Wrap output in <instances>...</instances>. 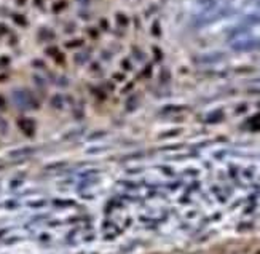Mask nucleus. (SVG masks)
Instances as JSON below:
<instances>
[{
  "label": "nucleus",
  "mask_w": 260,
  "mask_h": 254,
  "mask_svg": "<svg viewBox=\"0 0 260 254\" xmlns=\"http://www.w3.org/2000/svg\"><path fill=\"white\" fill-rule=\"evenodd\" d=\"M13 19H14V23H18L19 26H27V21H26V18L23 15H13Z\"/></svg>",
  "instance_id": "nucleus-12"
},
{
  "label": "nucleus",
  "mask_w": 260,
  "mask_h": 254,
  "mask_svg": "<svg viewBox=\"0 0 260 254\" xmlns=\"http://www.w3.org/2000/svg\"><path fill=\"white\" fill-rule=\"evenodd\" d=\"M153 34H155V35H158V34H160V32H158V23H155V24H153Z\"/></svg>",
  "instance_id": "nucleus-18"
},
{
  "label": "nucleus",
  "mask_w": 260,
  "mask_h": 254,
  "mask_svg": "<svg viewBox=\"0 0 260 254\" xmlns=\"http://www.w3.org/2000/svg\"><path fill=\"white\" fill-rule=\"evenodd\" d=\"M45 53L48 54V56H53V58L56 59L58 62H61V64L64 62V54L59 53V48H56V46H50V48H46Z\"/></svg>",
  "instance_id": "nucleus-4"
},
{
  "label": "nucleus",
  "mask_w": 260,
  "mask_h": 254,
  "mask_svg": "<svg viewBox=\"0 0 260 254\" xmlns=\"http://www.w3.org/2000/svg\"><path fill=\"white\" fill-rule=\"evenodd\" d=\"M24 2H26V0H18V5H23Z\"/></svg>",
  "instance_id": "nucleus-24"
},
{
  "label": "nucleus",
  "mask_w": 260,
  "mask_h": 254,
  "mask_svg": "<svg viewBox=\"0 0 260 254\" xmlns=\"http://www.w3.org/2000/svg\"><path fill=\"white\" fill-rule=\"evenodd\" d=\"M0 131H2V133H6V123L2 118H0Z\"/></svg>",
  "instance_id": "nucleus-16"
},
{
  "label": "nucleus",
  "mask_w": 260,
  "mask_h": 254,
  "mask_svg": "<svg viewBox=\"0 0 260 254\" xmlns=\"http://www.w3.org/2000/svg\"><path fill=\"white\" fill-rule=\"evenodd\" d=\"M0 109H2V110L5 109V99H3L2 96H0Z\"/></svg>",
  "instance_id": "nucleus-21"
},
{
  "label": "nucleus",
  "mask_w": 260,
  "mask_h": 254,
  "mask_svg": "<svg viewBox=\"0 0 260 254\" xmlns=\"http://www.w3.org/2000/svg\"><path fill=\"white\" fill-rule=\"evenodd\" d=\"M88 32H89V35L93 37V39H96V37L99 35V31H97V29H94V27H89Z\"/></svg>",
  "instance_id": "nucleus-15"
},
{
  "label": "nucleus",
  "mask_w": 260,
  "mask_h": 254,
  "mask_svg": "<svg viewBox=\"0 0 260 254\" xmlns=\"http://www.w3.org/2000/svg\"><path fill=\"white\" fill-rule=\"evenodd\" d=\"M39 37H40V40H53L54 37V32L51 31V29H46V27H42V29L39 31Z\"/></svg>",
  "instance_id": "nucleus-5"
},
{
  "label": "nucleus",
  "mask_w": 260,
  "mask_h": 254,
  "mask_svg": "<svg viewBox=\"0 0 260 254\" xmlns=\"http://www.w3.org/2000/svg\"><path fill=\"white\" fill-rule=\"evenodd\" d=\"M66 6H67V2H66V0H61V2H56V3L53 5V11H54V13H59V11L64 10Z\"/></svg>",
  "instance_id": "nucleus-10"
},
{
  "label": "nucleus",
  "mask_w": 260,
  "mask_h": 254,
  "mask_svg": "<svg viewBox=\"0 0 260 254\" xmlns=\"http://www.w3.org/2000/svg\"><path fill=\"white\" fill-rule=\"evenodd\" d=\"M51 106H53L54 109H62V106H64L62 96H61V95H54V96L51 98Z\"/></svg>",
  "instance_id": "nucleus-8"
},
{
  "label": "nucleus",
  "mask_w": 260,
  "mask_h": 254,
  "mask_svg": "<svg viewBox=\"0 0 260 254\" xmlns=\"http://www.w3.org/2000/svg\"><path fill=\"white\" fill-rule=\"evenodd\" d=\"M101 27H102V29H107V27H109V26H107V21H105V19H101Z\"/></svg>",
  "instance_id": "nucleus-20"
},
{
  "label": "nucleus",
  "mask_w": 260,
  "mask_h": 254,
  "mask_svg": "<svg viewBox=\"0 0 260 254\" xmlns=\"http://www.w3.org/2000/svg\"><path fill=\"white\" fill-rule=\"evenodd\" d=\"M45 205V201H39V203H31V206H42Z\"/></svg>",
  "instance_id": "nucleus-22"
},
{
  "label": "nucleus",
  "mask_w": 260,
  "mask_h": 254,
  "mask_svg": "<svg viewBox=\"0 0 260 254\" xmlns=\"http://www.w3.org/2000/svg\"><path fill=\"white\" fill-rule=\"evenodd\" d=\"M88 59H89V51H81V53H77L75 54V62L77 64H85V62H88Z\"/></svg>",
  "instance_id": "nucleus-7"
},
{
  "label": "nucleus",
  "mask_w": 260,
  "mask_h": 254,
  "mask_svg": "<svg viewBox=\"0 0 260 254\" xmlns=\"http://www.w3.org/2000/svg\"><path fill=\"white\" fill-rule=\"evenodd\" d=\"M85 42L81 39H77V40H70V42H66V48H78V46H83Z\"/></svg>",
  "instance_id": "nucleus-9"
},
{
  "label": "nucleus",
  "mask_w": 260,
  "mask_h": 254,
  "mask_svg": "<svg viewBox=\"0 0 260 254\" xmlns=\"http://www.w3.org/2000/svg\"><path fill=\"white\" fill-rule=\"evenodd\" d=\"M83 128H80V129H75V131H70V133H67V136H64V139H70V138H77V136H80V133H83Z\"/></svg>",
  "instance_id": "nucleus-13"
},
{
  "label": "nucleus",
  "mask_w": 260,
  "mask_h": 254,
  "mask_svg": "<svg viewBox=\"0 0 260 254\" xmlns=\"http://www.w3.org/2000/svg\"><path fill=\"white\" fill-rule=\"evenodd\" d=\"M18 128H19L26 136H34V133H35V121L32 118H19L18 120Z\"/></svg>",
  "instance_id": "nucleus-2"
},
{
  "label": "nucleus",
  "mask_w": 260,
  "mask_h": 254,
  "mask_svg": "<svg viewBox=\"0 0 260 254\" xmlns=\"http://www.w3.org/2000/svg\"><path fill=\"white\" fill-rule=\"evenodd\" d=\"M115 80H125V75L123 74H115Z\"/></svg>",
  "instance_id": "nucleus-19"
},
{
  "label": "nucleus",
  "mask_w": 260,
  "mask_h": 254,
  "mask_svg": "<svg viewBox=\"0 0 260 254\" xmlns=\"http://www.w3.org/2000/svg\"><path fill=\"white\" fill-rule=\"evenodd\" d=\"M35 5L37 6H42V0H35Z\"/></svg>",
  "instance_id": "nucleus-23"
},
{
  "label": "nucleus",
  "mask_w": 260,
  "mask_h": 254,
  "mask_svg": "<svg viewBox=\"0 0 260 254\" xmlns=\"http://www.w3.org/2000/svg\"><path fill=\"white\" fill-rule=\"evenodd\" d=\"M54 205H73V201H54Z\"/></svg>",
  "instance_id": "nucleus-17"
},
{
  "label": "nucleus",
  "mask_w": 260,
  "mask_h": 254,
  "mask_svg": "<svg viewBox=\"0 0 260 254\" xmlns=\"http://www.w3.org/2000/svg\"><path fill=\"white\" fill-rule=\"evenodd\" d=\"M11 99L14 102V106L19 110H31V109H39V101L35 99V96L31 91L18 88L11 91Z\"/></svg>",
  "instance_id": "nucleus-1"
},
{
  "label": "nucleus",
  "mask_w": 260,
  "mask_h": 254,
  "mask_svg": "<svg viewBox=\"0 0 260 254\" xmlns=\"http://www.w3.org/2000/svg\"><path fill=\"white\" fill-rule=\"evenodd\" d=\"M117 23H118V26L126 27V26H128V16H126V15H122V13H117Z\"/></svg>",
  "instance_id": "nucleus-11"
},
{
  "label": "nucleus",
  "mask_w": 260,
  "mask_h": 254,
  "mask_svg": "<svg viewBox=\"0 0 260 254\" xmlns=\"http://www.w3.org/2000/svg\"><path fill=\"white\" fill-rule=\"evenodd\" d=\"M34 152H37V149L35 147H21V149H16V150H11L10 154V157H24V155H31V154H34Z\"/></svg>",
  "instance_id": "nucleus-3"
},
{
  "label": "nucleus",
  "mask_w": 260,
  "mask_h": 254,
  "mask_svg": "<svg viewBox=\"0 0 260 254\" xmlns=\"http://www.w3.org/2000/svg\"><path fill=\"white\" fill-rule=\"evenodd\" d=\"M136 106H137V96H136V95L129 96V98L126 99V102H125V107H126L128 112H133V110L136 109Z\"/></svg>",
  "instance_id": "nucleus-6"
},
{
  "label": "nucleus",
  "mask_w": 260,
  "mask_h": 254,
  "mask_svg": "<svg viewBox=\"0 0 260 254\" xmlns=\"http://www.w3.org/2000/svg\"><path fill=\"white\" fill-rule=\"evenodd\" d=\"M122 67L125 70H131V62H129V59H123L122 61Z\"/></svg>",
  "instance_id": "nucleus-14"
}]
</instances>
